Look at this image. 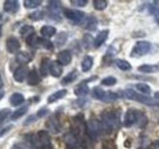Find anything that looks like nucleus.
Instances as JSON below:
<instances>
[{"label":"nucleus","mask_w":159,"mask_h":149,"mask_svg":"<svg viewBox=\"0 0 159 149\" xmlns=\"http://www.w3.org/2000/svg\"><path fill=\"white\" fill-rule=\"evenodd\" d=\"M146 122H147V117L144 116V114L134 109V108L129 109L125 112V117H124V126L125 127H131L134 125H137L139 127H142L146 125Z\"/></svg>","instance_id":"f257e3e1"},{"label":"nucleus","mask_w":159,"mask_h":149,"mask_svg":"<svg viewBox=\"0 0 159 149\" xmlns=\"http://www.w3.org/2000/svg\"><path fill=\"white\" fill-rule=\"evenodd\" d=\"M100 119H102L100 124L103 126V130H104V132L107 131V133L109 131H113L114 129H116L118 125H119L118 115L114 111H103Z\"/></svg>","instance_id":"f03ea898"},{"label":"nucleus","mask_w":159,"mask_h":149,"mask_svg":"<svg viewBox=\"0 0 159 149\" xmlns=\"http://www.w3.org/2000/svg\"><path fill=\"white\" fill-rule=\"evenodd\" d=\"M86 132L92 139H96L102 133H104V130H103V126H102L100 121L96 120V119H91L86 124Z\"/></svg>","instance_id":"7ed1b4c3"},{"label":"nucleus","mask_w":159,"mask_h":149,"mask_svg":"<svg viewBox=\"0 0 159 149\" xmlns=\"http://www.w3.org/2000/svg\"><path fill=\"white\" fill-rule=\"evenodd\" d=\"M124 95H125L126 98H129V99L139 102V103H142V104H148V105H153V104H154V103H153V99H151L148 95L137 93V92H135L134 89H130V88L124 92Z\"/></svg>","instance_id":"20e7f679"},{"label":"nucleus","mask_w":159,"mask_h":149,"mask_svg":"<svg viewBox=\"0 0 159 149\" xmlns=\"http://www.w3.org/2000/svg\"><path fill=\"white\" fill-rule=\"evenodd\" d=\"M151 48H152V44H151L149 42H147V40H139V42L135 44V47H134V49H132V52H131V56L139 57V56L146 55V54L149 53Z\"/></svg>","instance_id":"39448f33"},{"label":"nucleus","mask_w":159,"mask_h":149,"mask_svg":"<svg viewBox=\"0 0 159 149\" xmlns=\"http://www.w3.org/2000/svg\"><path fill=\"white\" fill-rule=\"evenodd\" d=\"M64 15L67 20H70L71 22L74 23H82L86 16L82 11H79V10H72V9H65L64 10Z\"/></svg>","instance_id":"423d86ee"},{"label":"nucleus","mask_w":159,"mask_h":149,"mask_svg":"<svg viewBox=\"0 0 159 149\" xmlns=\"http://www.w3.org/2000/svg\"><path fill=\"white\" fill-rule=\"evenodd\" d=\"M45 126H47V129H48V131H49L50 133L57 134V133H60V132H61V124H60L59 119H58L57 115L50 116V117L47 120Z\"/></svg>","instance_id":"0eeeda50"},{"label":"nucleus","mask_w":159,"mask_h":149,"mask_svg":"<svg viewBox=\"0 0 159 149\" xmlns=\"http://www.w3.org/2000/svg\"><path fill=\"white\" fill-rule=\"evenodd\" d=\"M64 141H65V144H66L67 149H77L79 148L80 138L76 136V134H74L71 131H70V132H67V133L65 134Z\"/></svg>","instance_id":"6e6552de"},{"label":"nucleus","mask_w":159,"mask_h":149,"mask_svg":"<svg viewBox=\"0 0 159 149\" xmlns=\"http://www.w3.org/2000/svg\"><path fill=\"white\" fill-rule=\"evenodd\" d=\"M48 11L50 14V17L54 20H60V14H61V2L60 1H49L48 2Z\"/></svg>","instance_id":"1a4fd4ad"},{"label":"nucleus","mask_w":159,"mask_h":149,"mask_svg":"<svg viewBox=\"0 0 159 149\" xmlns=\"http://www.w3.org/2000/svg\"><path fill=\"white\" fill-rule=\"evenodd\" d=\"M21 44L19 42V39L16 37H9L6 40V50L10 53V54H15L20 50Z\"/></svg>","instance_id":"9d476101"},{"label":"nucleus","mask_w":159,"mask_h":149,"mask_svg":"<svg viewBox=\"0 0 159 149\" xmlns=\"http://www.w3.org/2000/svg\"><path fill=\"white\" fill-rule=\"evenodd\" d=\"M28 69L26 65H22L20 67H17L15 71H14V79L16 82H23L26 78H27V74H28Z\"/></svg>","instance_id":"9b49d317"},{"label":"nucleus","mask_w":159,"mask_h":149,"mask_svg":"<svg viewBox=\"0 0 159 149\" xmlns=\"http://www.w3.org/2000/svg\"><path fill=\"white\" fill-rule=\"evenodd\" d=\"M2 7H4V11H5V12L15 14V12L19 11L20 4H19V1H16V0H6V1H4Z\"/></svg>","instance_id":"f8f14e48"},{"label":"nucleus","mask_w":159,"mask_h":149,"mask_svg":"<svg viewBox=\"0 0 159 149\" xmlns=\"http://www.w3.org/2000/svg\"><path fill=\"white\" fill-rule=\"evenodd\" d=\"M72 60V54L70 50H61L59 54H58V59L57 61L59 62L61 66H65V65H69Z\"/></svg>","instance_id":"ddd939ff"},{"label":"nucleus","mask_w":159,"mask_h":149,"mask_svg":"<svg viewBox=\"0 0 159 149\" xmlns=\"http://www.w3.org/2000/svg\"><path fill=\"white\" fill-rule=\"evenodd\" d=\"M27 83L30 84V86H37V84H39L40 83V74L37 72V70H31L28 74H27Z\"/></svg>","instance_id":"4468645a"},{"label":"nucleus","mask_w":159,"mask_h":149,"mask_svg":"<svg viewBox=\"0 0 159 149\" xmlns=\"http://www.w3.org/2000/svg\"><path fill=\"white\" fill-rule=\"evenodd\" d=\"M108 36H109V31H108V29H104V31L99 32V33L97 34V37L94 38V40H93L94 48H99L102 44H104L105 40L108 39Z\"/></svg>","instance_id":"2eb2a0df"},{"label":"nucleus","mask_w":159,"mask_h":149,"mask_svg":"<svg viewBox=\"0 0 159 149\" xmlns=\"http://www.w3.org/2000/svg\"><path fill=\"white\" fill-rule=\"evenodd\" d=\"M40 34H42L43 38L49 39V38L54 37L57 34V28L54 26H48V25L47 26H43L40 28Z\"/></svg>","instance_id":"dca6fc26"},{"label":"nucleus","mask_w":159,"mask_h":149,"mask_svg":"<svg viewBox=\"0 0 159 149\" xmlns=\"http://www.w3.org/2000/svg\"><path fill=\"white\" fill-rule=\"evenodd\" d=\"M49 74L53 77H60L62 74V66L60 65L58 61H52L49 66Z\"/></svg>","instance_id":"f3484780"},{"label":"nucleus","mask_w":159,"mask_h":149,"mask_svg":"<svg viewBox=\"0 0 159 149\" xmlns=\"http://www.w3.org/2000/svg\"><path fill=\"white\" fill-rule=\"evenodd\" d=\"M83 23H84V28L87 31H94L98 26V20L94 16H87L83 21Z\"/></svg>","instance_id":"a211bd4d"},{"label":"nucleus","mask_w":159,"mask_h":149,"mask_svg":"<svg viewBox=\"0 0 159 149\" xmlns=\"http://www.w3.org/2000/svg\"><path fill=\"white\" fill-rule=\"evenodd\" d=\"M9 100H10V104L12 106H19V105L25 103V97H23V94L21 93H14L11 94Z\"/></svg>","instance_id":"6ab92c4d"},{"label":"nucleus","mask_w":159,"mask_h":149,"mask_svg":"<svg viewBox=\"0 0 159 149\" xmlns=\"http://www.w3.org/2000/svg\"><path fill=\"white\" fill-rule=\"evenodd\" d=\"M67 94V91L66 89H60V91H57L55 93H53L52 95H49L48 97V103H55V102H58L60 99H62L65 95Z\"/></svg>","instance_id":"aec40b11"},{"label":"nucleus","mask_w":159,"mask_h":149,"mask_svg":"<svg viewBox=\"0 0 159 149\" xmlns=\"http://www.w3.org/2000/svg\"><path fill=\"white\" fill-rule=\"evenodd\" d=\"M93 67V57H91V56H84L83 57V60H82V62H81V69H82V71L83 72H88Z\"/></svg>","instance_id":"412c9836"},{"label":"nucleus","mask_w":159,"mask_h":149,"mask_svg":"<svg viewBox=\"0 0 159 149\" xmlns=\"http://www.w3.org/2000/svg\"><path fill=\"white\" fill-rule=\"evenodd\" d=\"M88 93H89V88H88V86H87L84 82L79 84V86L75 88V94H76L77 97H84V95H87Z\"/></svg>","instance_id":"4be33fe9"},{"label":"nucleus","mask_w":159,"mask_h":149,"mask_svg":"<svg viewBox=\"0 0 159 149\" xmlns=\"http://www.w3.org/2000/svg\"><path fill=\"white\" fill-rule=\"evenodd\" d=\"M16 60L20 64H27L32 60V54H30L28 52H21L16 55Z\"/></svg>","instance_id":"5701e85b"},{"label":"nucleus","mask_w":159,"mask_h":149,"mask_svg":"<svg viewBox=\"0 0 159 149\" xmlns=\"http://www.w3.org/2000/svg\"><path fill=\"white\" fill-rule=\"evenodd\" d=\"M20 34L23 38H25V39H27V38L30 37V36L34 34V28H33L32 26H30V25H25L23 27H21Z\"/></svg>","instance_id":"b1692460"},{"label":"nucleus","mask_w":159,"mask_h":149,"mask_svg":"<svg viewBox=\"0 0 159 149\" xmlns=\"http://www.w3.org/2000/svg\"><path fill=\"white\" fill-rule=\"evenodd\" d=\"M77 71L76 70H74V71H71V72H69V74H66L64 78H62V81H61V84H70V83H72L76 78H77Z\"/></svg>","instance_id":"393cba45"},{"label":"nucleus","mask_w":159,"mask_h":149,"mask_svg":"<svg viewBox=\"0 0 159 149\" xmlns=\"http://www.w3.org/2000/svg\"><path fill=\"white\" fill-rule=\"evenodd\" d=\"M115 65L121 71H130L131 70V64L129 61H126V60H122V59L115 60Z\"/></svg>","instance_id":"a878e982"},{"label":"nucleus","mask_w":159,"mask_h":149,"mask_svg":"<svg viewBox=\"0 0 159 149\" xmlns=\"http://www.w3.org/2000/svg\"><path fill=\"white\" fill-rule=\"evenodd\" d=\"M50 60L49 59H43L42 60V62H40V74L43 76V77H45L47 74H49V66H50Z\"/></svg>","instance_id":"bb28decb"},{"label":"nucleus","mask_w":159,"mask_h":149,"mask_svg":"<svg viewBox=\"0 0 159 149\" xmlns=\"http://www.w3.org/2000/svg\"><path fill=\"white\" fill-rule=\"evenodd\" d=\"M158 70V66H154V65H149V64H144V65H141L139 67V71L142 74H152L154 71Z\"/></svg>","instance_id":"cd10ccee"},{"label":"nucleus","mask_w":159,"mask_h":149,"mask_svg":"<svg viewBox=\"0 0 159 149\" xmlns=\"http://www.w3.org/2000/svg\"><path fill=\"white\" fill-rule=\"evenodd\" d=\"M136 89L141 94H144V95H149V94L152 93V89H151V87L147 83H137L136 84Z\"/></svg>","instance_id":"c85d7f7f"},{"label":"nucleus","mask_w":159,"mask_h":149,"mask_svg":"<svg viewBox=\"0 0 159 149\" xmlns=\"http://www.w3.org/2000/svg\"><path fill=\"white\" fill-rule=\"evenodd\" d=\"M27 111H28V106H21V108H19L17 110H15V111L11 114V120H17V119H20V117H22Z\"/></svg>","instance_id":"c756f323"},{"label":"nucleus","mask_w":159,"mask_h":149,"mask_svg":"<svg viewBox=\"0 0 159 149\" xmlns=\"http://www.w3.org/2000/svg\"><path fill=\"white\" fill-rule=\"evenodd\" d=\"M92 97H93L94 99H97V100H103L104 97H105V92H104L100 87H94V88L92 89Z\"/></svg>","instance_id":"7c9ffc66"},{"label":"nucleus","mask_w":159,"mask_h":149,"mask_svg":"<svg viewBox=\"0 0 159 149\" xmlns=\"http://www.w3.org/2000/svg\"><path fill=\"white\" fill-rule=\"evenodd\" d=\"M26 43H27L30 47H32V48H37L40 44V39L37 37L36 34H32V36H30V37L26 39Z\"/></svg>","instance_id":"2f4dec72"},{"label":"nucleus","mask_w":159,"mask_h":149,"mask_svg":"<svg viewBox=\"0 0 159 149\" xmlns=\"http://www.w3.org/2000/svg\"><path fill=\"white\" fill-rule=\"evenodd\" d=\"M93 6L96 10L102 11V10H105L107 6H108V1L107 0H94L93 1Z\"/></svg>","instance_id":"473e14b6"},{"label":"nucleus","mask_w":159,"mask_h":149,"mask_svg":"<svg viewBox=\"0 0 159 149\" xmlns=\"http://www.w3.org/2000/svg\"><path fill=\"white\" fill-rule=\"evenodd\" d=\"M23 4H25V7L27 9H36L42 4V1L40 0H25Z\"/></svg>","instance_id":"72a5a7b5"},{"label":"nucleus","mask_w":159,"mask_h":149,"mask_svg":"<svg viewBox=\"0 0 159 149\" xmlns=\"http://www.w3.org/2000/svg\"><path fill=\"white\" fill-rule=\"evenodd\" d=\"M118 98H119V94L115 93V92H105V97H104L103 102L109 103V102H114V100H116Z\"/></svg>","instance_id":"f704fd0d"},{"label":"nucleus","mask_w":159,"mask_h":149,"mask_svg":"<svg viewBox=\"0 0 159 149\" xmlns=\"http://www.w3.org/2000/svg\"><path fill=\"white\" fill-rule=\"evenodd\" d=\"M116 83V78L113 77V76H109V77H105L102 79V84L103 86H107V87H111Z\"/></svg>","instance_id":"c9c22d12"},{"label":"nucleus","mask_w":159,"mask_h":149,"mask_svg":"<svg viewBox=\"0 0 159 149\" xmlns=\"http://www.w3.org/2000/svg\"><path fill=\"white\" fill-rule=\"evenodd\" d=\"M66 39H67V34L66 33H59V34H57V39H55V44L57 45H62V44H65V42H66Z\"/></svg>","instance_id":"e433bc0d"},{"label":"nucleus","mask_w":159,"mask_h":149,"mask_svg":"<svg viewBox=\"0 0 159 149\" xmlns=\"http://www.w3.org/2000/svg\"><path fill=\"white\" fill-rule=\"evenodd\" d=\"M40 44H42L43 48H45V49H48V50H53V49H54L53 43L49 42L48 39H43V40H40Z\"/></svg>","instance_id":"4c0bfd02"},{"label":"nucleus","mask_w":159,"mask_h":149,"mask_svg":"<svg viewBox=\"0 0 159 149\" xmlns=\"http://www.w3.org/2000/svg\"><path fill=\"white\" fill-rule=\"evenodd\" d=\"M30 19L33 20V21H39V20L43 19V12L42 11H36V12L30 15Z\"/></svg>","instance_id":"58836bf2"},{"label":"nucleus","mask_w":159,"mask_h":149,"mask_svg":"<svg viewBox=\"0 0 159 149\" xmlns=\"http://www.w3.org/2000/svg\"><path fill=\"white\" fill-rule=\"evenodd\" d=\"M9 114H10V110H9V109H4V110L0 111V124H2V121L6 120V117L9 116Z\"/></svg>","instance_id":"ea45409f"},{"label":"nucleus","mask_w":159,"mask_h":149,"mask_svg":"<svg viewBox=\"0 0 159 149\" xmlns=\"http://www.w3.org/2000/svg\"><path fill=\"white\" fill-rule=\"evenodd\" d=\"M87 2H88L87 0H71V4L76 6H86Z\"/></svg>","instance_id":"a19ab883"},{"label":"nucleus","mask_w":159,"mask_h":149,"mask_svg":"<svg viewBox=\"0 0 159 149\" xmlns=\"http://www.w3.org/2000/svg\"><path fill=\"white\" fill-rule=\"evenodd\" d=\"M48 112H49V110H48L47 108H42L40 110H38V112H37V115H36V117H37V119H40V117L45 116V115H47Z\"/></svg>","instance_id":"79ce46f5"},{"label":"nucleus","mask_w":159,"mask_h":149,"mask_svg":"<svg viewBox=\"0 0 159 149\" xmlns=\"http://www.w3.org/2000/svg\"><path fill=\"white\" fill-rule=\"evenodd\" d=\"M149 12L152 15H156V16H159V7L157 5H151L149 7Z\"/></svg>","instance_id":"37998d69"},{"label":"nucleus","mask_w":159,"mask_h":149,"mask_svg":"<svg viewBox=\"0 0 159 149\" xmlns=\"http://www.w3.org/2000/svg\"><path fill=\"white\" fill-rule=\"evenodd\" d=\"M11 149H27L23 144H21V143H15L12 147H11Z\"/></svg>","instance_id":"c03bdc74"},{"label":"nucleus","mask_w":159,"mask_h":149,"mask_svg":"<svg viewBox=\"0 0 159 149\" xmlns=\"http://www.w3.org/2000/svg\"><path fill=\"white\" fill-rule=\"evenodd\" d=\"M151 149H159V139L158 141H156V142L152 144V148Z\"/></svg>","instance_id":"a18cd8bd"},{"label":"nucleus","mask_w":159,"mask_h":149,"mask_svg":"<svg viewBox=\"0 0 159 149\" xmlns=\"http://www.w3.org/2000/svg\"><path fill=\"white\" fill-rule=\"evenodd\" d=\"M4 95H5V91H4V88L0 87V100L4 98Z\"/></svg>","instance_id":"49530a36"},{"label":"nucleus","mask_w":159,"mask_h":149,"mask_svg":"<svg viewBox=\"0 0 159 149\" xmlns=\"http://www.w3.org/2000/svg\"><path fill=\"white\" fill-rule=\"evenodd\" d=\"M154 98L159 100V92H156V93H154Z\"/></svg>","instance_id":"de8ad7c7"},{"label":"nucleus","mask_w":159,"mask_h":149,"mask_svg":"<svg viewBox=\"0 0 159 149\" xmlns=\"http://www.w3.org/2000/svg\"><path fill=\"white\" fill-rule=\"evenodd\" d=\"M103 149H113V148H111V147H109V146H107V144H105V146H104V147H103Z\"/></svg>","instance_id":"09e8293b"},{"label":"nucleus","mask_w":159,"mask_h":149,"mask_svg":"<svg viewBox=\"0 0 159 149\" xmlns=\"http://www.w3.org/2000/svg\"><path fill=\"white\" fill-rule=\"evenodd\" d=\"M0 36H1V26H0Z\"/></svg>","instance_id":"8fccbe9b"},{"label":"nucleus","mask_w":159,"mask_h":149,"mask_svg":"<svg viewBox=\"0 0 159 149\" xmlns=\"http://www.w3.org/2000/svg\"><path fill=\"white\" fill-rule=\"evenodd\" d=\"M157 22H158V25H159V17H158V19H157Z\"/></svg>","instance_id":"3c124183"},{"label":"nucleus","mask_w":159,"mask_h":149,"mask_svg":"<svg viewBox=\"0 0 159 149\" xmlns=\"http://www.w3.org/2000/svg\"><path fill=\"white\" fill-rule=\"evenodd\" d=\"M0 83H1V77H0Z\"/></svg>","instance_id":"603ef678"},{"label":"nucleus","mask_w":159,"mask_h":149,"mask_svg":"<svg viewBox=\"0 0 159 149\" xmlns=\"http://www.w3.org/2000/svg\"><path fill=\"white\" fill-rule=\"evenodd\" d=\"M158 70H159V65H158Z\"/></svg>","instance_id":"864d4df0"},{"label":"nucleus","mask_w":159,"mask_h":149,"mask_svg":"<svg viewBox=\"0 0 159 149\" xmlns=\"http://www.w3.org/2000/svg\"><path fill=\"white\" fill-rule=\"evenodd\" d=\"M77 149H79V148H77Z\"/></svg>","instance_id":"5fc2aeb1"}]
</instances>
